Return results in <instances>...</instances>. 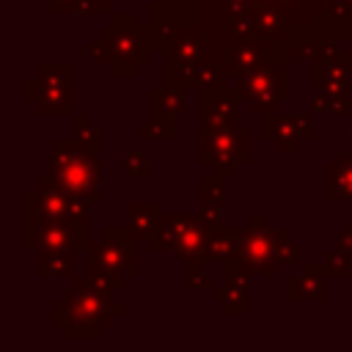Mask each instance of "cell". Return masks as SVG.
Instances as JSON below:
<instances>
[{"instance_id":"13","label":"cell","mask_w":352,"mask_h":352,"mask_svg":"<svg viewBox=\"0 0 352 352\" xmlns=\"http://www.w3.org/2000/svg\"><path fill=\"white\" fill-rule=\"evenodd\" d=\"M182 91L179 85H165L160 91H151V129H138L140 138H170L173 135V118L182 113Z\"/></svg>"},{"instance_id":"20","label":"cell","mask_w":352,"mask_h":352,"mask_svg":"<svg viewBox=\"0 0 352 352\" xmlns=\"http://www.w3.org/2000/svg\"><path fill=\"white\" fill-rule=\"evenodd\" d=\"M74 253L77 250H44L38 256V275H72L74 272Z\"/></svg>"},{"instance_id":"14","label":"cell","mask_w":352,"mask_h":352,"mask_svg":"<svg viewBox=\"0 0 352 352\" xmlns=\"http://www.w3.org/2000/svg\"><path fill=\"white\" fill-rule=\"evenodd\" d=\"M311 132V121L305 116H278V113H267L264 116V138L275 140V146L280 151H294L300 148L302 140H308Z\"/></svg>"},{"instance_id":"26","label":"cell","mask_w":352,"mask_h":352,"mask_svg":"<svg viewBox=\"0 0 352 352\" xmlns=\"http://www.w3.org/2000/svg\"><path fill=\"white\" fill-rule=\"evenodd\" d=\"M118 0H91V14H107Z\"/></svg>"},{"instance_id":"19","label":"cell","mask_w":352,"mask_h":352,"mask_svg":"<svg viewBox=\"0 0 352 352\" xmlns=\"http://www.w3.org/2000/svg\"><path fill=\"white\" fill-rule=\"evenodd\" d=\"M349 104L346 85H319L314 88V107L319 113H344Z\"/></svg>"},{"instance_id":"25","label":"cell","mask_w":352,"mask_h":352,"mask_svg":"<svg viewBox=\"0 0 352 352\" xmlns=\"http://www.w3.org/2000/svg\"><path fill=\"white\" fill-rule=\"evenodd\" d=\"M124 168H126L129 176H148V160H146L143 151H132V154L126 157Z\"/></svg>"},{"instance_id":"2","label":"cell","mask_w":352,"mask_h":352,"mask_svg":"<svg viewBox=\"0 0 352 352\" xmlns=\"http://www.w3.org/2000/svg\"><path fill=\"white\" fill-rule=\"evenodd\" d=\"M113 286L94 275L80 278L52 302V324L60 327L66 338H96L99 330L113 322Z\"/></svg>"},{"instance_id":"18","label":"cell","mask_w":352,"mask_h":352,"mask_svg":"<svg viewBox=\"0 0 352 352\" xmlns=\"http://www.w3.org/2000/svg\"><path fill=\"white\" fill-rule=\"evenodd\" d=\"M223 179L226 176H217V173H212V176H206L204 182H201V217L209 223V226H220V217H223V195H226V190H223Z\"/></svg>"},{"instance_id":"23","label":"cell","mask_w":352,"mask_h":352,"mask_svg":"<svg viewBox=\"0 0 352 352\" xmlns=\"http://www.w3.org/2000/svg\"><path fill=\"white\" fill-rule=\"evenodd\" d=\"M349 250H330L327 253V258H324V267H327V272H333V275H349Z\"/></svg>"},{"instance_id":"12","label":"cell","mask_w":352,"mask_h":352,"mask_svg":"<svg viewBox=\"0 0 352 352\" xmlns=\"http://www.w3.org/2000/svg\"><path fill=\"white\" fill-rule=\"evenodd\" d=\"M88 234L85 226L60 223V220H41L28 217L25 220V250L44 253V250H88Z\"/></svg>"},{"instance_id":"4","label":"cell","mask_w":352,"mask_h":352,"mask_svg":"<svg viewBox=\"0 0 352 352\" xmlns=\"http://www.w3.org/2000/svg\"><path fill=\"white\" fill-rule=\"evenodd\" d=\"M88 275L102 278L113 289H124L138 272V231L132 226H104L99 239L88 242Z\"/></svg>"},{"instance_id":"8","label":"cell","mask_w":352,"mask_h":352,"mask_svg":"<svg viewBox=\"0 0 352 352\" xmlns=\"http://www.w3.org/2000/svg\"><path fill=\"white\" fill-rule=\"evenodd\" d=\"M250 160V138L239 124L201 126V162L212 165L217 176H234Z\"/></svg>"},{"instance_id":"7","label":"cell","mask_w":352,"mask_h":352,"mask_svg":"<svg viewBox=\"0 0 352 352\" xmlns=\"http://www.w3.org/2000/svg\"><path fill=\"white\" fill-rule=\"evenodd\" d=\"M214 226H209L201 214H168L162 217V234L160 245L170 248L179 261L187 264H206L209 261V245H212Z\"/></svg>"},{"instance_id":"28","label":"cell","mask_w":352,"mask_h":352,"mask_svg":"<svg viewBox=\"0 0 352 352\" xmlns=\"http://www.w3.org/2000/svg\"><path fill=\"white\" fill-rule=\"evenodd\" d=\"M349 47H352V30H349Z\"/></svg>"},{"instance_id":"24","label":"cell","mask_w":352,"mask_h":352,"mask_svg":"<svg viewBox=\"0 0 352 352\" xmlns=\"http://www.w3.org/2000/svg\"><path fill=\"white\" fill-rule=\"evenodd\" d=\"M278 258H280V264H294L297 261V245L289 239L286 228H278Z\"/></svg>"},{"instance_id":"11","label":"cell","mask_w":352,"mask_h":352,"mask_svg":"<svg viewBox=\"0 0 352 352\" xmlns=\"http://www.w3.org/2000/svg\"><path fill=\"white\" fill-rule=\"evenodd\" d=\"M250 275H275L280 267L278 258V228H267L261 214H250L248 226L239 228V253L234 258Z\"/></svg>"},{"instance_id":"10","label":"cell","mask_w":352,"mask_h":352,"mask_svg":"<svg viewBox=\"0 0 352 352\" xmlns=\"http://www.w3.org/2000/svg\"><path fill=\"white\" fill-rule=\"evenodd\" d=\"M25 96L38 113H74V69L69 63H41L36 77H28Z\"/></svg>"},{"instance_id":"27","label":"cell","mask_w":352,"mask_h":352,"mask_svg":"<svg viewBox=\"0 0 352 352\" xmlns=\"http://www.w3.org/2000/svg\"><path fill=\"white\" fill-rule=\"evenodd\" d=\"M338 242H341L344 250H352V228H344V231L338 234Z\"/></svg>"},{"instance_id":"16","label":"cell","mask_w":352,"mask_h":352,"mask_svg":"<svg viewBox=\"0 0 352 352\" xmlns=\"http://www.w3.org/2000/svg\"><path fill=\"white\" fill-rule=\"evenodd\" d=\"M324 195L327 201H352V151H341L324 168Z\"/></svg>"},{"instance_id":"9","label":"cell","mask_w":352,"mask_h":352,"mask_svg":"<svg viewBox=\"0 0 352 352\" xmlns=\"http://www.w3.org/2000/svg\"><path fill=\"white\" fill-rule=\"evenodd\" d=\"M25 217L85 226L88 223V201L63 190L55 182V176H44V179H38L36 187H30L25 192Z\"/></svg>"},{"instance_id":"3","label":"cell","mask_w":352,"mask_h":352,"mask_svg":"<svg viewBox=\"0 0 352 352\" xmlns=\"http://www.w3.org/2000/svg\"><path fill=\"white\" fill-rule=\"evenodd\" d=\"M157 38L151 28H140L135 16L121 14L107 28H102L99 38L91 47V58L102 60L113 69V74H135L138 66H143L151 58Z\"/></svg>"},{"instance_id":"5","label":"cell","mask_w":352,"mask_h":352,"mask_svg":"<svg viewBox=\"0 0 352 352\" xmlns=\"http://www.w3.org/2000/svg\"><path fill=\"white\" fill-rule=\"evenodd\" d=\"M236 77V91L248 102L250 113H275V104L289 96L286 91V60L278 58L270 47L256 60L231 72Z\"/></svg>"},{"instance_id":"1","label":"cell","mask_w":352,"mask_h":352,"mask_svg":"<svg viewBox=\"0 0 352 352\" xmlns=\"http://www.w3.org/2000/svg\"><path fill=\"white\" fill-rule=\"evenodd\" d=\"M151 30L157 47L165 52V80L179 88H217L226 85V74H231L226 44H217L206 28L182 25L162 16L157 6H151Z\"/></svg>"},{"instance_id":"21","label":"cell","mask_w":352,"mask_h":352,"mask_svg":"<svg viewBox=\"0 0 352 352\" xmlns=\"http://www.w3.org/2000/svg\"><path fill=\"white\" fill-rule=\"evenodd\" d=\"M214 300L228 311V314H248V292H239V289H231L223 283L220 292H214Z\"/></svg>"},{"instance_id":"22","label":"cell","mask_w":352,"mask_h":352,"mask_svg":"<svg viewBox=\"0 0 352 352\" xmlns=\"http://www.w3.org/2000/svg\"><path fill=\"white\" fill-rule=\"evenodd\" d=\"M82 148H88V151H94L96 154V148H99V129L94 126V124H88V118L85 116H77V138H74Z\"/></svg>"},{"instance_id":"15","label":"cell","mask_w":352,"mask_h":352,"mask_svg":"<svg viewBox=\"0 0 352 352\" xmlns=\"http://www.w3.org/2000/svg\"><path fill=\"white\" fill-rule=\"evenodd\" d=\"M126 217H129V226L138 231V236L148 239L151 250H162L160 234H162L165 209H162L160 201H135V204H126Z\"/></svg>"},{"instance_id":"29","label":"cell","mask_w":352,"mask_h":352,"mask_svg":"<svg viewBox=\"0 0 352 352\" xmlns=\"http://www.w3.org/2000/svg\"><path fill=\"white\" fill-rule=\"evenodd\" d=\"M349 140H352V124H349Z\"/></svg>"},{"instance_id":"6","label":"cell","mask_w":352,"mask_h":352,"mask_svg":"<svg viewBox=\"0 0 352 352\" xmlns=\"http://www.w3.org/2000/svg\"><path fill=\"white\" fill-rule=\"evenodd\" d=\"M50 176L82 201H99V162L77 140L50 143Z\"/></svg>"},{"instance_id":"17","label":"cell","mask_w":352,"mask_h":352,"mask_svg":"<svg viewBox=\"0 0 352 352\" xmlns=\"http://www.w3.org/2000/svg\"><path fill=\"white\" fill-rule=\"evenodd\" d=\"M324 272L327 267H302V272L289 280V300H324Z\"/></svg>"}]
</instances>
